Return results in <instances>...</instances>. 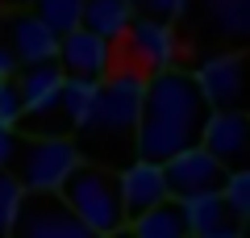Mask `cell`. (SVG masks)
<instances>
[{"label": "cell", "instance_id": "obj_2", "mask_svg": "<svg viewBox=\"0 0 250 238\" xmlns=\"http://www.w3.org/2000/svg\"><path fill=\"white\" fill-rule=\"evenodd\" d=\"M142 84H146V75L134 71V67H125V63L100 79L92 117L80 130V142H75L80 155L83 150L92 155L88 163L113 171V163H121V150L125 146L134 150V130H138V113H142Z\"/></svg>", "mask_w": 250, "mask_h": 238}, {"label": "cell", "instance_id": "obj_20", "mask_svg": "<svg viewBox=\"0 0 250 238\" xmlns=\"http://www.w3.org/2000/svg\"><path fill=\"white\" fill-rule=\"evenodd\" d=\"M129 9H134V17H150V21H175L184 17L188 9H192V0H129Z\"/></svg>", "mask_w": 250, "mask_h": 238}, {"label": "cell", "instance_id": "obj_27", "mask_svg": "<svg viewBox=\"0 0 250 238\" xmlns=\"http://www.w3.org/2000/svg\"><path fill=\"white\" fill-rule=\"evenodd\" d=\"M0 9H4V4H0Z\"/></svg>", "mask_w": 250, "mask_h": 238}, {"label": "cell", "instance_id": "obj_15", "mask_svg": "<svg viewBox=\"0 0 250 238\" xmlns=\"http://www.w3.org/2000/svg\"><path fill=\"white\" fill-rule=\"evenodd\" d=\"M129 234L134 238H188L179 201H163V205H154V209H146L142 217L129 221Z\"/></svg>", "mask_w": 250, "mask_h": 238}, {"label": "cell", "instance_id": "obj_10", "mask_svg": "<svg viewBox=\"0 0 250 238\" xmlns=\"http://www.w3.org/2000/svg\"><path fill=\"white\" fill-rule=\"evenodd\" d=\"M117 192H121L125 226H129L134 217H142L146 209L171 201L167 196V180H163V167L159 163H142V159H134V163H125V167L117 171Z\"/></svg>", "mask_w": 250, "mask_h": 238}, {"label": "cell", "instance_id": "obj_24", "mask_svg": "<svg viewBox=\"0 0 250 238\" xmlns=\"http://www.w3.org/2000/svg\"><path fill=\"white\" fill-rule=\"evenodd\" d=\"M13 71H17V59L0 46V79H13Z\"/></svg>", "mask_w": 250, "mask_h": 238}, {"label": "cell", "instance_id": "obj_23", "mask_svg": "<svg viewBox=\"0 0 250 238\" xmlns=\"http://www.w3.org/2000/svg\"><path fill=\"white\" fill-rule=\"evenodd\" d=\"M13 155H17V138H13V130H0V171L13 163Z\"/></svg>", "mask_w": 250, "mask_h": 238}, {"label": "cell", "instance_id": "obj_21", "mask_svg": "<svg viewBox=\"0 0 250 238\" xmlns=\"http://www.w3.org/2000/svg\"><path fill=\"white\" fill-rule=\"evenodd\" d=\"M17 205H21V184L13 180V171H0V238H9Z\"/></svg>", "mask_w": 250, "mask_h": 238}, {"label": "cell", "instance_id": "obj_18", "mask_svg": "<svg viewBox=\"0 0 250 238\" xmlns=\"http://www.w3.org/2000/svg\"><path fill=\"white\" fill-rule=\"evenodd\" d=\"M205 4L213 9L221 34H229V38L246 34V25H250V0H205Z\"/></svg>", "mask_w": 250, "mask_h": 238}, {"label": "cell", "instance_id": "obj_13", "mask_svg": "<svg viewBox=\"0 0 250 238\" xmlns=\"http://www.w3.org/2000/svg\"><path fill=\"white\" fill-rule=\"evenodd\" d=\"M184 209V226L188 238H217V234H229V230H242L238 221L229 217L221 192H208V196H192V201H179Z\"/></svg>", "mask_w": 250, "mask_h": 238}, {"label": "cell", "instance_id": "obj_16", "mask_svg": "<svg viewBox=\"0 0 250 238\" xmlns=\"http://www.w3.org/2000/svg\"><path fill=\"white\" fill-rule=\"evenodd\" d=\"M96 88L100 84H92V79H62V88H59V117H62L67 130L80 134L83 125H88L92 105H96Z\"/></svg>", "mask_w": 250, "mask_h": 238}, {"label": "cell", "instance_id": "obj_11", "mask_svg": "<svg viewBox=\"0 0 250 238\" xmlns=\"http://www.w3.org/2000/svg\"><path fill=\"white\" fill-rule=\"evenodd\" d=\"M4 50L21 63V67H38V63H54V50H59V38L34 17V13H13L4 21Z\"/></svg>", "mask_w": 250, "mask_h": 238}, {"label": "cell", "instance_id": "obj_7", "mask_svg": "<svg viewBox=\"0 0 250 238\" xmlns=\"http://www.w3.org/2000/svg\"><path fill=\"white\" fill-rule=\"evenodd\" d=\"M121 42H125V54H129V63H125V67L142 71V75H154V71H171V67H175L179 42H175V29L163 25V21L134 17Z\"/></svg>", "mask_w": 250, "mask_h": 238}, {"label": "cell", "instance_id": "obj_8", "mask_svg": "<svg viewBox=\"0 0 250 238\" xmlns=\"http://www.w3.org/2000/svg\"><path fill=\"white\" fill-rule=\"evenodd\" d=\"M54 63H59V71L67 79H92V84H100V79L117 67L113 46H108L104 38L88 34V29L62 34L59 38V50H54Z\"/></svg>", "mask_w": 250, "mask_h": 238}, {"label": "cell", "instance_id": "obj_19", "mask_svg": "<svg viewBox=\"0 0 250 238\" xmlns=\"http://www.w3.org/2000/svg\"><path fill=\"white\" fill-rule=\"evenodd\" d=\"M221 201H225V209H229V217L238 221V226L250 217V176L246 171H229V176H225Z\"/></svg>", "mask_w": 250, "mask_h": 238}, {"label": "cell", "instance_id": "obj_1", "mask_svg": "<svg viewBox=\"0 0 250 238\" xmlns=\"http://www.w3.org/2000/svg\"><path fill=\"white\" fill-rule=\"evenodd\" d=\"M208 121V105L200 96L192 71H154L142 84V113L134 130V159L142 163H167L179 150L196 146Z\"/></svg>", "mask_w": 250, "mask_h": 238}, {"label": "cell", "instance_id": "obj_12", "mask_svg": "<svg viewBox=\"0 0 250 238\" xmlns=\"http://www.w3.org/2000/svg\"><path fill=\"white\" fill-rule=\"evenodd\" d=\"M196 146L205 155H213L225 171H242V159H246V117L242 113H208Z\"/></svg>", "mask_w": 250, "mask_h": 238}, {"label": "cell", "instance_id": "obj_14", "mask_svg": "<svg viewBox=\"0 0 250 238\" xmlns=\"http://www.w3.org/2000/svg\"><path fill=\"white\" fill-rule=\"evenodd\" d=\"M129 21H134L129 0H83V13H80V29L104 38L108 46H117L125 38Z\"/></svg>", "mask_w": 250, "mask_h": 238}, {"label": "cell", "instance_id": "obj_9", "mask_svg": "<svg viewBox=\"0 0 250 238\" xmlns=\"http://www.w3.org/2000/svg\"><path fill=\"white\" fill-rule=\"evenodd\" d=\"M200 96H205L208 113H238L242 105V84H246V67H242V54H213L208 63H200V71H192Z\"/></svg>", "mask_w": 250, "mask_h": 238}, {"label": "cell", "instance_id": "obj_22", "mask_svg": "<svg viewBox=\"0 0 250 238\" xmlns=\"http://www.w3.org/2000/svg\"><path fill=\"white\" fill-rule=\"evenodd\" d=\"M21 125V96L13 79H0V130H13Z\"/></svg>", "mask_w": 250, "mask_h": 238}, {"label": "cell", "instance_id": "obj_25", "mask_svg": "<svg viewBox=\"0 0 250 238\" xmlns=\"http://www.w3.org/2000/svg\"><path fill=\"white\" fill-rule=\"evenodd\" d=\"M0 4H13L17 13H25V9H34V0H0Z\"/></svg>", "mask_w": 250, "mask_h": 238}, {"label": "cell", "instance_id": "obj_5", "mask_svg": "<svg viewBox=\"0 0 250 238\" xmlns=\"http://www.w3.org/2000/svg\"><path fill=\"white\" fill-rule=\"evenodd\" d=\"M9 238H96V234L80 226V217L62 205L59 192H21Z\"/></svg>", "mask_w": 250, "mask_h": 238}, {"label": "cell", "instance_id": "obj_3", "mask_svg": "<svg viewBox=\"0 0 250 238\" xmlns=\"http://www.w3.org/2000/svg\"><path fill=\"white\" fill-rule=\"evenodd\" d=\"M62 205L80 217V226H88L96 238H108L117 230H125L121 213V192H117V171L96 167V163H80L67 176V184L59 188Z\"/></svg>", "mask_w": 250, "mask_h": 238}, {"label": "cell", "instance_id": "obj_17", "mask_svg": "<svg viewBox=\"0 0 250 238\" xmlns=\"http://www.w3.org/2000/svg\"><path fill=\"white\" fill-rule=\"evenodd\" d=\"M29 13H34L54 38H62V34H71V29H80L83 0H34V9H29Z\"/></svg>", "mask_w": 250, "mask_h": 238}, {"label": "cell", "instance_id": "obj_6", "mask_svg": "<svg viewBox=\"0 0 250 238\" xmlns=\"http://www.w3.org/2000/svg\"><path fill=\"white\" fill-rule=\"evenodd\" d=\"M225 176H229V171H225L213 155H205L200 146H188V150H179L175 159L163 163V180H167L171 201H192V196L221 192Z\"/></svg>", "mask_w": 250, "mask_h": 238}, {"label": "cell", "instance_id": "obj_26", "mask_svg": "<svg viewBox=\"0 0 250 238\" xmlns=\"http://www.w3.org/2000/svg\"><path fill=\"white\" fill-rule=\"evenodd\" d=\"M108 238H134V234H129V226H125V230H117V234H108Z\"/></svg>", "mask_w": 250, "mask_h": 238}, {"label": "cell", "instance_id": "obj_4", "mask_svg": "<svg viewBox=\"0 0 250 238\" xmlns=\"http://www.w3.org/2000/svg\"><path fill=\"white\" fill-rule=\"evenodd\" d=\"M13 163H17L13 180L21 184V192H59L83 159L71 138H29L17 142Z\"/></svg>", "mask_w": 250, "mask_h": 238}]
</instances>
